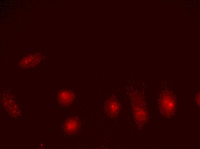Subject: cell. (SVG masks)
Masks as SVG:
<instances>
[{
	"instance_id": "cell-2",
	"label": "cell",
	"mask_w": 200,
	"mask_h": 149,
	"mask_svg": "<svg viewBox=\"0 0 200 149\" xmlns=\"http://www.w3.org/2000/svg\"><path fill=\"white\" fill-rule=\"evenodd\" d=\"M74 96L73 93L70 91L63 90L59 93L57 97L61 105L66 106L72 103L74 99Z\"/></svg>"
},
{
	"instance_id": "cell-1",
	"label": "cell",
	"mask_w": 200,
	"mask_h": 149,
	"mask_svg": "<svg viewBox=\"0 0 200 149\" xmlns=\"http://www.w3.org/2000/svg\"><path fill=\"white\" fill-rule=\"evenodd\" d=\"M169 97H167L168 100L163 99L162 103L160 105V109L162 114L166 117H169L172 116L174 113L175 106L174 102L173 99Z\"/></svg>"
},
{
	"instance_id": "cell-4",
	"label": "cell",
	"mask_w": 200,
	"mask_h": 149,
	"mask_svg": "<svg viewBox=\"0 0 200 149\" xmlns=\"http://www.w3.org/2000/svg\"><path fill=\"white\" fill-rule=\"evenodd\" d=\"M114 104H112L110 102H108L105 106V111L108 115L113 117L116 116L119 111L118 106L115 107Z\"/></svg>"
},
{
	"instance_id": "cell-3",
	"label": "cell",
	"mask_w": 200,
	"mask_h": 149,
	"mask_svg": "<svg viewBox=\"0 0 200 149\" xmlns=\"http://www.w3.org/2000/svg\"><path fill=\"white\" fill-rule=\"evenodd\" d=\"M64 126V130L67 133L73 134L78 129L80 126V121L75 117H71L66 121Z\"/></svg>"
}]
</instances>
